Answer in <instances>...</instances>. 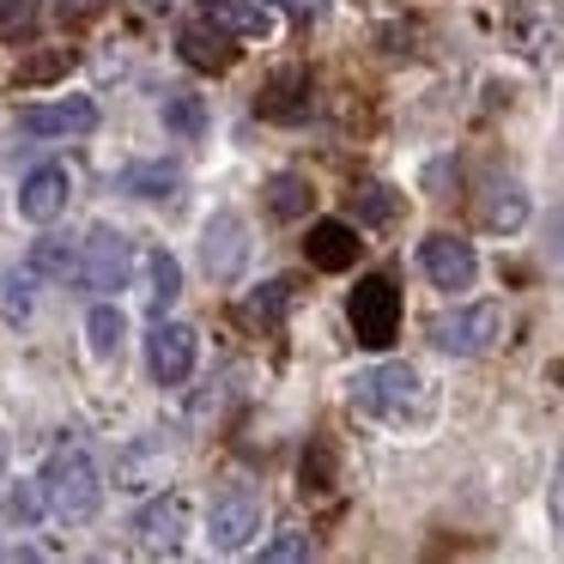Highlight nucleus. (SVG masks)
I'll return each instance as SVG.
<instances>
[{
	"label": "nucleus",
	"instance_id": "f03ea898",
	"mask_svg": "<svg viewBox=\"0 0 564 564\" xmlns=\"http://www.w3.org/2000/svg\"><path fill=\"white\" fill-rule=\"evenodd\" d=\"M419 370H406V365H377V370H365V377L352 382V406L358 413H370V419H394V425H406V419L419 413Z\"/></svg>",
	"mask_w": 564,
	"mask_h": 564
},
{
	"label": "nucleus",
	"instance_id": "20e7f679",
	"mask_svg": "<svg viewBox=\"0 0 564 564\" xmlns=\"http://www.w3.org/2000/svg\"><path fill=\"white\" fill-rule=\"evenodd\" d=\"M346 316H352V334L370 346V352H389L394 334H401V292H394L389 273H370V280L352 292Z\"/></svg>",
	"mask_w": 564,
	"mask_h": 564
},
{
	"label": "nucleus",
	"instance_id": "c756f323",
	"mask_svg": "<svg viewBox=\"0 0 564 564\" xmlns=\"http://www.w3.org/2000/svg\"><path fill=\"white\" fill-rule=\"evenodd\" d=\"M358 219H370V225H389L394 219V200H389V188H358Z\"/></svg>",
	"mask_w": 564,
	"mask_h": 564
},
{
	"label": "nucleus",
	"instance_id": "4468645a",
	"mask_svg": "<svg viewBox=\"0 0 564 564\" xmlns=\"http://www.w3.org/2000/svg\"><path fill=\"white\" fill-rule=\"evenodd\" d=\"M474 213H479L486 231L510 237V231H522V225H528V188L516 183V176H491L486 195H474Z\"/></svg>",
	"mask_w": 564,
	"mask_h": 564
},
{
	"label": "nucleus",
	"instance_id": "cd10ccee",
	"mask_svg": "<svg viewBox=\"0 0 564 564\" xmlns=\"http://www.w3.org/2000/svg\"><path fill=\"white\" fill-rule=\"evenodd\" d=\"M43 503H50V491H43V479H37V486H31V479H19V486L7 491V510H13L19 522H37V516H43Z\"/></svg>",
	"mask_w": 564,
	"mask_h": 564
},
{
	"label": "nucleus",
	"instance_id": "423d86ee",
	"mask_svg": "<svg viewBox=\"0 0 564 564\" xmlns=\"http://www.w3.org/2000/svg\"><path fill=\"white\" fill-rule=\"evenodd\" d=\"M128 261H134V249H128V237L116 231V225H91V237L79 243V280L91 285V292H116V285L128 280Z\"/></svg>",
	"mask_w": 564,
	"mask_h": 564
},
{
	"label": "nucleus",
	"instance_id": "6e6552de",
	"mask_svg": "<svg viewBox=\"0 0 564 564\" xmlns=\"http://www.w3.org/2000/svg\"><path fill=\"white\" fill-rule=\"evenodd\" d=\"M195 352H200V340H195V328H188V322H164V316L152 322V334H147V365H152V377H159L164 389L188 382Z\"/></svg>",
	"mask_w": 564,
	"mask_h": 564
},
{
	"label": "nucleus",
	"instance_id": "2f4dec72",
	"mask_svg": "<svg viewBox=\"0 0 564 564\" xmlns=\"http://www.w3.org/2000/svg\"><path fill=\"white\" fill-rule=\"evenodd\" d=\"M98 7H104V0H55V13H62L67 25H79V19H91Z\"/></svg>",
	"mask_w": 564,
	"mask_h": 564
},
{
	"label": "nucleus",
	"instance_id": "bb28decb",
	"mask_svg": "<svg viewBox=\"0 0 564 564\" xmlns=\"http://www.w3.org/2000/svg\"><path fill=\"white\" fill-rule=\"evenodd\" d=\"M31 292H37V280H31V273H7L0 304H7V316H13V322H31Z\"/></svg>",
	"mask_w": 564,
	"mask_h": 564
},
{
	"label": "nucleus",
	"instance_id": "72a5a7b5",
	"mask_svg": "<svg viewBox=\"0 0 564 564\" xmlns=\"http://www.w3.org/2000/svg\"><path fill=\"white\" fill-rule=\"evenodd\" d=\"M0 474H7V437H0Z\"/></svg>",
	"mask_w": 564,
	"mask_h": 564
},
{
	"label": "nucleus",
	"instance_id": "f3484780",
	"mask_svg": "<svg viewBox=\"0 0 564 564\" xmlns=\"http://www.w3.org/2000/svg\"><path fill=\"white\" fill-rule=\"evenodd\" d=\"M200 13H207L213 25H225L231 37H249V43L273 37V7L268 0H200Z\"/></svg>",
	"mask_w": 564,
	"mask_h": 564
},
{
	"label": "nucleus",
	"instance_id": "7c9ffc66",
	"mask_svg": "<svg viewBox=\"0 0 564 564\" xmlns=\"http://www.w3.org/2000/svg\"><path fill=\"white\" fill-rule=\"evenodd\" d=\"M328 455H322V449H310L304 455V491H328Z\"/></svg>",
	"mask_w": 564,
	"mask_h": 564
},
{
	"label": "nucleus",
	"instance_id": "7ed1b4c3",
	"mask_svg": "<svg viewBox=\"0 0 564 564\" xmlns=\"http://www.w3.org/2000/svg\"><path fill=\"white\" fill-rule=\"evenodd\" d=\"M431 340H437L449 358H479V352H491V346L503 340V304L479 297V304H467V310H449V316L431 322Z\"/></svg>",
	"mask_w": 564,
	"mask_h": 564
},
{
	"label": "nucleus",
	"instance_id": "c85d7f7f",
	"mask_svg": "<svg viewBox=\"0 0 564 564\" xmlns=\"http://www.w3.org/2000/svg\"><path fill=\"white\" fill-rule=\"evenodd\" d=\"M31 25H37V7L31 0H0V37L7 43H19Z\"/></svg>",
	"mask_w": 564,
	"mask_h": 564
},
{
	"label": "nucleus",
	"instance_id": "9d476101",
	"mask_svg": "<svg viewBox=\"0 0 564 564\" xmlns=\"http://www.w3.org/2000/svg\"><path fill=\"white\" fill-rule=\"evenodd\" d=\"M19 128L37 140H62V134H91L98 128V104L91 98H55V104H31L19 110Z\"/></svg>",
	"mask_w": 564,
	"mask_h": 564
},
{
	"label": "nucleus",
	"instance_id": "ddd939ff",
	"mask_svg": "<svg viewBox=\"0 0 564 564\" xmlns=\"http://www.w3.org/2000/svg\"><path fill=\"white\" fill-rule=\"evenodd\" d=\"M67 195H74V183H67L62 164H37V171L19 183V213H25L31 225H50L67 213Z\"/></svg>",
	"mask_w": 564,
	"mask_h": 564
},
{
	"label": "nucleus",
	"instance_id": "2eb2a0df",
	"mask_svg": "<svg viewBox=\"0 0 564 564\" xmlns=\"http://www.w3.org/2000/svg\"><path fill=\"white\" fill-rule=\"evenodd\" d=\"M256 110L268 116V122H304L310 116V74L304 67H280V74L261 86Z\"/></svg>",
	"mask_w": 564,
	"mask_h": 564
},
{
	"label": "nucleus",
	"instance_id": "dca6fc26",
	"mask_svg": "<svg viewBox=\"0 0 564 564\" xmlns=\"http://www.w3.org/2000/svg\"><path fill=\"white\" fill-rule=\"evenodd\" d=\"M304 256H310V268H322V273H346L358 261V231L346 219H322V225H310Z\"/></svg>",
	"mask_w": 564,
	"mask_h": 564
},
{
	"label": "nucleus",
	"instance_id": "f8f14e48",
	"mask_svg": "<svg viewBox=\"0 0 564 564\" xmlns=\"http://www.w3.org/2000/svg\"><path fill=\"white\" fill-rule=\"evenodd\" d=\"M134 534L147 552H183V534H188V503L176 498V491H164V498H152L147 510L134 516Z\"/></svg>",
	"mask_w": 564,
	"mask_h": 564
},
{
	"label": "nucleus",
	"instance_id": "a211bd4d",
	"mask_svg": "<svg viewBox=\"0 0 564 564\" xmlns=\"http://www.w3.org/2000/svg\"><path fill=\"white\" fill-rule=\"evenodd\" d=\"M140 280H147V310L152 316H164V310L176 304V292H183V268H176V256L171 249H147V256H140Z\"/></svg>",
	"mask_w": 564,
	"mask_h": 564
},
{
	"label": "nucleus",
	"instance_id": "473e14b6",
	"mask_svg": "<svg viewBox=\"0 0 564 564\" xmlns=\"http://www.w3.org/2000/svg\"><path fill=\"white\" fill-rule=\"evenodd\" d=\"M280 7H285V13H297V19H310L316 7H328V0H280Z\"/></svg>",
	"mask_w": 564,
	"mask_h": 564
},
{
	"label": "nucleus",
	"instance_id": "b1692460",
	"mask_svg": "<svg viewBox=\"0 0 564 564\" xmlns=\"http://www.w3.org/2000/svg\"><path fill=\"white\" fill-rule=\"evenodd\" d=\"M67 268H79V256H74L67 237H43V243L31 249V273H67Z\"/></svg>",
	"mask_w": 564,
	"mask_h": 564
},
{
	"label": "nucleus",
	"instance_id": "5701e85b",
	"mask_svg": "<svg viewBox=\"0 0 564 564\" xmlns=\"http://www.w3.org/2000/svg\"><path fill=\"white\" fill-rule=\"evenodd\" d=\"M164 128H171L176 140H200V134H207V110H200V98L176 91V98L164 104Z\"/></svg>",
	"mask_w": 564,
	"mask_h": 564
},
{
	"label": "nucleus",
	"instance_id": "39448f33",
	"mask_svg": "<svg viewBox=\"0 0 564 564\" xmlns=\"http://www.w3.org/2000/svg\"><path fill=\"white\" fill-rule=\"evenodd\" d=\"M261 534V498L249 486H225L207 510V540L213 552H243Z\"/></svg>",
	"mask_w": 564,
	"mask_h": 564
},
{
	"label": "nucleus",
	"instance_id": "f257e3e1",
	"mask_svg": "<svg viewBox=\"0 0 564 564\" xmlns=\"http://www.w3.org/2000/svg\"><path fill=\"white\" fill-rule=\"evenodd\" d=\"M43 491H50V510L62 516V522H91V516L104 510V474H98V462H91V449L62 443V449L50 455V467H43Z\"/></svg>",
	"mask_w": 564,
	"mask_h": 564
},
{
	"label": "nucleus",
	"instance_id": "4be33fe9",
	"mask_svg": "<svg viewBox=\"0 0 564 564\" xmlns=\"http://www.w3.org/2000/svg\"><path fill=\"white\" fill-rule=\"evenodd\" d=\"M285 310H292V280H268V285H256V292H249L243 316L268 328V322H280V316H285Z\"/></svg>",
	"mask_w": 564,
	"mask_h": 564
},
{
	"label": "nucleus",
	"instance_id": "9b49d317",
	"mask_svg": "<svg viewBox=\"0 0 564 564\" xmlns=\"http://www.w3.org/2000/svg\"><path fill=\"white\" fill-rule=\"evenodd\" d=\"M231 43H237V37H231L225 25H213L207 13H200L195 25L176 31V50H183V62L195 67V74H231V67H237V50H231Z\"/></svg>",
	"mask_w": 564,
	"mask_h": 564
},
{
	"label": "nucleus",
	"instance_id": "1a4fd4ad",
	"mask_svg": "<svg viewBox=\"0 0 564 564\" xmlns=\"http://www.w3.org/2000/svg\"><path fill=\"white\" fill-rule=\"evenodd\" d=\"M200 261H207V273L219 285H231L249 261V225L237 213H213L207 231H200Z\"/></svg>",
	"mask_w": 564,
	"mask_h": 564
},
{
	"label": "nucleus",
	"instance_id": "0eeeda50",
	"mask_svg": "<svg viewBox=\"0 0 564 564\" xmlns=\"http://www.w3.org/2000/svg\"><path fill=\"white\" fill-rule=\"evenodd\" d=\"M419 268H425V280L437 285V292H474L479 256H474V243H462V237L431 231L425 243H419Z\"/></svg>",
	"mask_w": 564,
	"mask_h": 564
},
{
	"label": "nucleus",
	"instance_id": "6ab92c4d",
	"mask_svg": "<svg viewBox=\"0 0 564 564\" xmlns=\"http://www.w3.org/2000/svg\"><path fill=\"white\" fill-rule=\"evenodd\" d=\"M176 164H128L122 171V195H140V200H171L176 195Z\"/></svg>",
	"mask_w": 564,
	"mask_h": 564
},
{
	"label": "nucleus",
	"instance_id": "a878e982",
	"mask_svg": "<svg viewBox=\"0 0 564 564\" xmlns=\"http://www.w3.org/2000/svg\"><path fill=\"white\" fill-rule=\"evenodd\" d=\"M310 558V534L304 528H285V534H273L268 546H261V564H297Z\"/></svg>",
	"mask_w": 564,
	"mask_h": 564
},
{
	"label": "nucleus",
	"instance_id": "412c9836",
	"mask_svg": "<svg viewBox=\"0 0 564 564\" xmlns=\"http://www.w3.org/2000/svg\"><path fill=\"white\" fill-rule=\"evenodd\" d=\"M122 334H128V322H122V310H116V304H98L86 316V340H91V352H98V358H116Z\"/></svg>",
	"mask_w": 564,
	"mask_h": 564
},
{
	"label": "nucleus",
	"instance_id": "aec40b11",
	"mask_svg": "<svg viewBox=\"0 0 564 564\" xmlns=\"http://www.w3.org/2000/svg\"><path fill=\"white\" fill-rule=\"evenodd\" d=\"M310 200H316V195H310V176H297V171H280L268 183V213H273V219H304Z\"/></svg>",
	"mask_w": 564,
	"mask_h": 564
},
{
	"label": "nucleus",
	"instance_id": "393cba45",
	"mask_svg": "<svg viewBox=\"0 0 564 564\" xmlns=\"http://www.w3.org/2000/svg\"><path fill=\"white\" fill-rule=\"evenodd\" d=\"M79 55L74 50H55V55H37V62H25L19 67V86H50V79H62L67 67H74Z\"/></svg>",
	"mask_w": 564,
	"mask_h": 564
}]
</instances>
